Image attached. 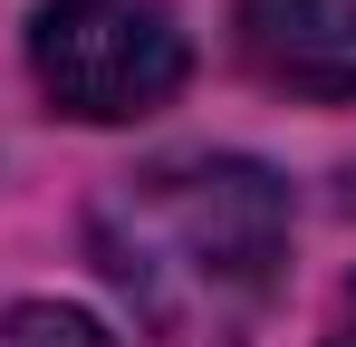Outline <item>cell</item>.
Segmentation results:
<instances>
[{
  "mask_svg": "<svg viewBox=\"0 0 356 347\" xmlns=\"http://www.w3.org/2000/svg\"><path fill=\"white\" fill-rule=\"evenodd\" d=\"M0 347H116L87 309H58V299H19L0 309Z\"/></svg>",
  "mask_w": 356,
  "mask_h": 347,
  "instance_id": "4",
  "label": "cell"
},
{
  "mask_svg": "<svg viewBox=\"0 0 356 347\" xmlns=\"http://www.w3.org/2000/svg\"><path fill=\"white\" fill-rule=\"evenodd\" d=\"M327 347H356V280L337 289V318H327Z\"/></svg>",
  "mask_w": 356,
  "mask_h": 347,
  "instance_id": "5",
  "label": "cell"
},
{
  "mask_svg": "<svg viewBox=\"0 0 356 347\" xmlns=\"http://www.w3.org/2000/svg\"><path fill=\"white\" fill-rule=\"evenodd\" d=\"M29 68H39V87H49L58 116H77V125H135V116L174 107L193 49H183L164 0H39Z\"/></svg>",
  "mask_w": 356,
  "mask_h": 347,
  "instance_id": "2",
  "label": "cell"
},
{
  "mask_svg": "<svg viewBox=\"0 0 356 347\" xmlns=\"http://www.w3.org/2000/svg\"><path fill=\"white\" fill-rule=\"evenodd\" d=\"M135 231H97L106 241V270H116L154 318H174L183 299L202 309H241L260 299L280 251H289V193L280 174L250 164V155H183L154 164L135 183Z\"/></svg>",
  "mask_w": 356,
  "mask_h": 347,
  "instance_id": "1",
  "label": "cell"
},
{
  "mask_svg": "<svg viewBox=\"0 0 356 347\" xmlns=\"http://www.w3.org/2000/svg\"><path fill=\"white\" fill-rule=\"evenodd\" d=\"M241 68L308 107H356V0H241Z\"/></svg>",
  "mask_w": 356,
  "mask_h": 347,
  "instance_id": "3",
  "label": "cell"
}]
</instances>
